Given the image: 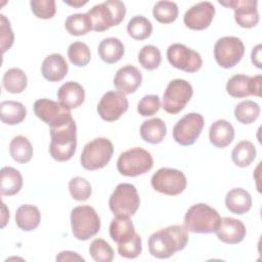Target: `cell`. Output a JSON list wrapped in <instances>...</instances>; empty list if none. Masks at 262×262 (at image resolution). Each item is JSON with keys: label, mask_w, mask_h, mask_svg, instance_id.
I'll return each mask as SVG.
<instances>
[{"label": "cell", "mask_w": 262, "mask_h": 262, "mask_svg": "<svg viewBox=\"0 0 262 262\" xmlns=\"http://www.w3.org/2000/svg\"><path fill=\"white\" fill-rule=\"evenodd\" d=\"M225 205L230 213L243 215L250 211L252 207V198L247 190L236 187L226 193Z\"/></svg>", "instance_id": "cell-23"}, {"label": "cell", "mask_w": 262, "mask_h": 262, "mask_svg": "<svg viewBox=\"0 0 262 262\" xmlns=\"http://www.w3.org/2000/svg\"><path fill=\"white\" fill-rule=\"evenodd\" d=\"M92 31L103 32L118 26L126 15V6L119 0H107L94 5L87 11Z\"/></svg>", "instance_id": "cell-3"}, {"label": "cell", "mask_w": 262, "mask_h": 262, "mask_svg": "<svg viewBox=\"0 0 262 262\" xmlns=\"http://www.w3.org/2000/svg\"><path fill=\"white\" fill-rule=\"evenodd\" d=\"M261 82H262V76L256 75L252 77V91L253 95L260 97L261 96Z\"/></svg>", "instance_id": "cell-48"}, {"label": "cell", "mask_w": 262, "mask_h": 262, "mask_svg": "<svg viewBox=\"0 0 262 262\" xmlns=\"http://www.w3.org/2000/svg\"><path fill=\"white\" fill-rule=\"evenodd\" d=\"M125 53V47L122 41L115 37L105 38L98 45V54L106 63L118 62Z\"/></svg>", "instance_id": "cell-28"}, {"label": "cell", "mask_w": 262, "mask_h": 262, "mask_svg": "<svg viewBox=\"0 0 262 262\" xmlns=\"http://www.w3.org/2000/svg\"><path fill=\"white\" fill-rule=\"evenodd\" d=\"M152 166L154 160L150 152L141 147H132L122 152L117 161V169L120 174L128 177L145 174Z\"/></svg>", "instance_id": "cell-7"}, {"label": "cell", "mask_w": 262, "mask_h": 262, "mask_svg": "<svg viewBox=\"0 0 262 262\" xmlns=\"http://www.w3.org/2000/svg\"><path fill=\"white\" fill-rule=\"evenodd\" d=\"M204 125V117L201 114L189 113L174 125L172 131L173 138L180 145H191L201 135Z\"/></svg>", "instance_id": "cell-12"}, {"label": "cell", "mask_w": 262, "mask_h": 262, "mask_svg": "<svg viewBox=\"0 0 262 262\" xmlns=\"http://www.w3.org/2000/svg\"><path fill=\"white\" fill-rule=\"evenodd\" d=\"M227 93L235 98H244L253 95L252 77L237 74L232 76L226 83Z\"/></svg>", "instance_id": "cell-31"}, {"label": "cell", "mask_w": 262, "mask_h": 262, "mask_svg": "<svg viewBox=\"0 0 262 262\" xmlns=\"http://www.w3.org/2000/svg\"><path fill=\"white\" fill-rule=\"evenodd\" d=\"M68 57L76 67H85L91 59V53L88 45L81 41L72 43L68 48Z\"/></svg>", "instance_id": "cell-38"}, {"label": "cell", "mask_w": 262, "mask_h": 262, "mask_svg": "<svg viewBox=\"0 0 262 262\" xmlns=\"http://www.w3.org/2000/svg\"><path fill=\"white\" fill-rule=\"evenodd\" d=\"M215 15V7L214 5L209 1L199 2L194 5H192L183 16L184 25L191 29L196 31H202L207 29Z\"/></svg>", "instance_id": "cell-17"}, {"label": "cell", "mask_w": 262, "mask_h": 262, "mask_svg": "<svg viewBox=\"0 0 262 262\" xmlns=\"http://www.w3.org/2000/svg\"><path fill=\"white\" fill-rule=\"evenodd\" d=\"M56 261H85V259L76 252L62 251L56 256Z\"/></svg>", "instance_id": "cell-46"}, {"label": "cell", "mask_w": 262, "mask_h": 262, "mask_svg": "<svg viewBox=\"0 0 262 262\" xmlns=\"http://www.w3.org/2000/svg\"><path fill=\"white\" fill-rule=\"evenodd\" d=\"M215 232L221 242L229 245H235L246 237L247 230L245 224L241 220L231 217H224L221 218L219 227Z\"/></svg>", "instance_id": "cell-19"}, {"label": "cell", "mask_w": 262, "mask_h": 262, "mask_svg": "<svg viewBox=\"0 0 262 262\" xmlns=\"http://www.w3.org/2000/svg\"><path fill=\"white\" fill-rule=\"evenodd\" d=\"M160 107L161 102L159 96L155 94H148L139 100L137 104V112L142 117H150L158 113Z\"/></svg>", "instance_id": "cell-44"}, {"label": "cell", "mask_w": 262, "mask_h": 262, "mask_svg": "<svg viewBox=\"0 0 262 262\" xmlns=\"http://www.w3.org/2000/svg\"><path fill=\"white\" fill-rule=\"evenodd\" d=\"M0 192L2 195H14L23 186V176L13 167L5 166L0 171Z\"/></svg>", "instance_id": "cell-25"}, {"label": "cell", "mask_w": 262, "mask_h": 262, "mask_svg": "<svg viewBox=\"0 0 262 262\" xmlns=\"http://www.w3.org/2000/svg\"><path fill=\"white\" fill-rule=\"evenodd\" d=\"M33 107L35 115L50 127L62 126L73 120L71 110L48 98L36 100Z\"/></svg>", "instance_id": "cell-13"}, {"label": "cell", "mask_w": 262, "mask_h": 262, "mask_svg": "<svg viewBox=\"0 0 262 262\" xmlns=\"http://www.w3.org/2000/svg\"><path fill=\"white\" fill-rule=\"evenodd\" d=\"M2 85L10 93H20L28 85L27 75L18 68H11L3 75Z\"/></svg>", "instance_id": "cell-32"}, {"label": "cell", "mask_w": 262, "mask_h": 262, "mask_svg": "<svg viewBox=\"0 0 262 262\" xmlns=\"http://www.w3.org/2000/svg\"><path fill=\"white\" fill-rule=\"evenodd\" d=\"M234 138V128L226 120L215 121L209 129L210 142L218 148H224L229 145Z\"/></svg>", "instance_id": "cell-22"}, {"label": "cell", "mask_w": 262, "mask_h": 262, "mask_svg": "<svg viewBox=\"0 0 262 262\" xmlns=\"http://www.w3.org/2000/svg\"><path fill=\"white\" fill-rule=\"evenodd\" d=\"M69 190L72 198L79 202H85L92 193L90 183L83 177L77 176L70 180Z\"/></svg>", "instance_id": "cell-41"}, {"label": "cell", "mask_w": 262, "mask_h": 262, "mask_svg": "<svg viewBox=\"0 0 262 262\" xmlns=\"http://www.w3.org/2000/svg\"><path fill=\"white\" fill-rule=\"evenodd\" d=\"M260 115V106L257 102L247 99L238 104H236L234 108V117L235 119L245 125L252 124L255 122Z\"/></svg>", "instance_id": "cell-35"}, {"label": "cell", "mask_w": 262, "mask_h": 262, "mask_svg": "<svg viewBox=\"0 0 262 262\" xmlns=\"http://www.w3.org/2000/svg\"><path fill=\"white\" fill-rule=\"evenodd\" d=\"M140 205L136 187L131 183H120L110 196L108 206L115 216H133Z\"/></svg>", "instance_id": "cell-8"}, {"label": "cell", "mask_w": 262, "mask_h": 262, "mask_svg": "<svg viewBox=\"0 0 262 262\" xmlns=\"http://www.w3.org/2000/svg\"><path fill=\"white\" fill-rule=\"evenodd\" d=\"M9 152L15 162L26 164L31 161L34 151L30 140L23 135H17L9 143Z\"/></svg>", "instance_id": "cell-30"}, {"label": "cell", "mask_w": 262, "mask_h": 262, "mask_svg": "<svg viewBox=\"0 0 262 262\" xmlns=\"http://www.w3.org/2000/svg\"><path fill=\"white\" fill-rule=\"evenodd\" d=\"M71 226L77 239L87 241L99 231L100 218L94 208L77 206L71 212Z\"/></svg>", "instance_id": "cell-6"}, {"label": "cell", "mask_w": 262, "mask_h": 262, "mask_svg": "<svg viewBox=\"0 0 262 262\" xmlns=\"http://www.w3.org/2000/svg\"><path fill=\"white\" fill-rule=\"evenodd\" d=\"M193 94L192 86L183 79H174L169 82L163 94L162 107L168 114H178L181 112Z\"/></svg>", "instance_id": "cell-9"}, {"label": "cell", "mask_w": 262, "mask_h": 262, "mask_svg": "<svg viewBox=\"0 0 262 262\" xmlns=\"http://www.w3.org/2000/svg\"><path fill=\"white\" fill-rule=\"evenodd\" d=\"M58 102L72 110L80 106L85 100V90L81 84L75 81L63 83L57 90Z\"/></svg>", "instance_id": "cell-21"}, {"label": "cell", "mask_w": 262, "mask_h": 262, "mask_svg": "<svg viewBox=\"0 0 262 262\" xmlns=\"http://www.w3.org/2000/svg\"><path fill=\"white\" fill-rule=\"evenodd\" d=\"M167 58L172 67L186 73H195L203 66L200 53L180 43H174L168 47Z\"/></svg>", "instance_id": "cell-14"}, {"label": "cell", "mask_w": 262, "mask_h": 262, "mask_svg": "<svg viewBox=\"0 0 262 262\" xmlns=\"http://www.w3.org/2000/svg\"><path fill=\"white\" fill-rule=\"evenodd\" d=\"M89 254L96 262H112L114 250L107 242L102 238H95L89 247Z\"/></svg>", "instance_id": "cell-40"}, {"label": "cell", "mask_w": 262, "mask_h": 262, "mask_svg": "<svg viewBox=\"0 0 262 262\" xmlns=\"http://www.w3.org/2000/svg\"><path fill=\"white\" fill-rule=\"evenodd\" d=\"M219 3L234 10V19L242 28H254L259 23L258 1L256 0H230L227 2L219 1Z\"/></svg>", "instance_id": "cell-16"}, {"label": "cell", "mask_w": 262, "mask_h": 262, "mask_svg": "<svg viewBox=\"0 0 262 262\" xmlns=\"http://www.w3.org/2000/svg\"><path fill=\"white\" fill-rule=\"evenodd\" d=\"M41 221V213L36 206L21 205L15 213V223L24 231H31L38 227Z\"/></svg>", "instance_id": "cell-27"}, {"label": "cell", "mask_w": 262, "mask_h": 262, "mask_svg": "<svg viewBox=\"0 0 262 262\" xmlns=\"http://www.w3.org/2000/svg\"><path fill=\"white\" fill-rule=\"evenodd\" d=\"M127 32L135 40L147 39L152 32V25L148 18L142 15L133 16L127 25Z\"/></svg>", "instance_id": "cell-34"}, {"label": "cell", "mask_w": 262, "mask_h": 262, "mask_svg": "<svg viewBox=\"0 0 262 262\" xmlns=\"http://www.w3.org/2000/svg\"><path fill=\"white\" fill-rule=\"evenodd\" d=\"M150 183L154 189L161 193L177 195L185 189L187 181L185 175L180 170L161 168L152 175Z\"/></svg>", "instance_id": "cell-11"}, {"label": "cell", "mask_w": 262, "mask_h": 262, "mask_svg": "<svg viewBox=\"0 0 262 262\" xmlns=\"http://www.w3.org/2000/svg\"><path fill=\"white\" fill-rule=\"evenodd\" d=\"M2 210H3V214H2V225L1 226L4 227L9 219V212L6 211V206L4 203L2 204Z\"/></svg>", "instance_id": "cell-49"}, {"label": "cell", "mask_w": 262, "mask_h": 262, "mask_svg": "<svg viewBox=\"0 0 262 262\" xmlns=\"http://www.w3.org/2000/svg\"><path fill=\"white\" fill-rule=\"evenodd\" d=\"M135 234V228L129 217L116 216L110 224V236L118 245L130 241Z\"/></svg>", "instance_id": "cell-24"}, {"label": "cell", "mask_w": 262, "mask_h": 262, "mask_svg": "<svg viewBox=\"0 0 262 262\" xmlns=\"http://www.w3.org/2000/svg\"><path fill=\"white\" fill-rule=\"evenodd\" d=\"M256 158V147L249 140L239 141L231 151L232 162L241 168L248 167Z\"/></svg>", "instance_id": "cell-33"}, {"label": "cell", "mask_w": 262, "mask_h": 262, "mask_svg": "<svg viewBox=\"0 0 262 262\" xmlns=\"http://www.w3.org/2000/svg\"><path fill=\"white\" fill-rule=\"evenodd\" d=\"M114 154L112 141L105 137L95 138L83 147L80 161L84 169L94 171L101 169L108 164Z\"/></svg>", "instance_id": "cell-5"}, {"label": "cell", "mask_w": 262, "mask_h": 262, "mask_svg": "<svg viewBox=\"0 0 262 262\" xmlns=\"http://www.w3.org/2000/svg\"><path fill=\"white\" fill-rule=\"evenodd\" d=\"M63 2L68 5H71L73 7H76V8H79L83 5H85L87 3V1H80V0H77V1H67V0H63Z\"/></svg>", "instance_id": "cell-50"}, {"label": "cell", "mask_w": 262, "mask_h": 262, "mask_svg": "<svg viewBox=\"0 0 262 262\" xmlns=\"http://www.w3.org/2000/svg\"><path fill=\"white\" fill-rule=\"evenodd\" d=\"M261 48L262 45L258 44L256 45L251 53V58H252V62L254 63V66H256L258 69H262V62H261Z\"/></svg>", "instance_id": "cell-47"}, {"label": "cell", "mask_w": 262, "mask_h": 262, "mask_svg": "<svg viewBox=\"0 0 262 262\" xmlns=\"http://www.w3.org/2000/svg\"><path fill=\"white\" fill-rule=\"evenodd\" d=\"M141 138L151 144H158L166 136L167 127L165 122L160 118H152L144 121L140 126Z\"/></svg>", "instance_id": "cell-26"}, {"label": "cell", "mask_w": 262, "mask_h": 262, "mask_svg": "<svg viewBox=\"0 0 262 262\" xmlns=\"http://www.w3.org/2000/svg\"><path fill=\"white\" fill-rule=\"evenodd\" d=\"M27 116L25 105L15 100H5L0 103V118L6 125H17L21 123Z\"/></svg>", "instance_id": "cell-29"}, {"label": "cell", "mask_w": 262, "mask_h": 262, "mask_svg": "<svg viewBox=\"0 0 262 262\" xmlns=\"http://www.w3.org/2000/svg\"><path fill=\"white\" fill-rule=\"evenodd\" d=\"M0 30H1V48L5 53L13 44L14 34L10 27L9 20L4 14H0Z\"/></svg>", "instance_id": "cell-45"}, {"label": "cell", "mask_w": 262, "mask_h": 262, "mask_svg": "<svg viewBox=\"0 0 262 262\" xmlns=\"http://www.w3.org/2000/svg\"><path fill=\"white\" fill-rule=\"evenodd\" d=\"M188 243V233L182 225H170L162 228L148 238V251L158 259H167L182 251Z\"/></svg>", "instance_id": "cell-1"}, {"label": "cell", "mask_w": 262, "mask_h": 262, "mask_svg": "<svg viewBox=\"0 0 262 262\" xmlns=\"http://www.w3.org/2000/svg\"><path fill=\"white\" fill-rule=\"evenodd\" d=\"M141 72L131 64H126L120 68L114 77V85L117 90L123 94L134 93L141 85Z\"/></svg>", "instance_id": "cell-18"}, {"label": "cell", "mask_w": 262, "mask_h": 262, "mask_svg": "<svg viewBox=\"0 0 262 262\" xmlns=\"http://www.w3.org/2000/svg\"><path fill=\"white\" fill-rule=\"evenodd\" d=\"M68 71V62L59 53L49 54L41 66V74L49 82L61 81L67 76Z\"/></svg>", "instance_id": "cell-20"}, {"label": "cell", "mask_w": 262, "mask_h": 262, "mask_svg": "<svg viewBox=\"0 0 262 262\" xmlns=\"http://www.w3.org/2000/svg\"><path fill=\"white\" fill-rule=\"evenodd\" d=\"M30 5L32 12L38 18L48 19L53 17L56 12L54 0H31Z\"/></svg>", "instance_id": "cell-42"}, {"label": "cell", "mask_w": 262, "mask_h": 262, "mask_svg": "<svg viewBox=\"0 0 262 262\" xmlns=\"http://www.w3.org/2000/svg\"><path fill=\"white\" fill-rule=\"evenodd\" d=\"M50 156L57 162L73 158L77 147V126L74 120L58 127H50Z\"/></svg>", "instance_id": "cell-2"}, {"label": "cell", "mask_w": 262, "mask_h": 262, "mask_svg": "<svg viewBox=\"0 0 262 262\" xmlns=\"http://www.w3.org/2000/svg\"><path fill=\"white\" fill-rule=\"evenodd\" d=\"M129 102L125 94L119 91H107L97 105V113L106 122H114L128 110Z\"/></svg>", "instance_id": "cell-15"}, {"label": "cell", "mask_w": 262, "mask_h": 262, "mask_svg": "<svg viewBox=\"0 0 262 262\" xmlns=\"http://www.w3.org/2000/svg\"><path fill=\"white\" fill-rule=\"evenodd\" d=\"M138 61L141 67L147 71H152L161 64L162 55L158 47L154 45H145L138 52Z\"/></svg>", "instance_id": "cell-39"}, {"label": "cell", "mask_w": 262, "mask_h": 262, "mask_svg": "<svg viewBox=\"0 0 262 262\" xmlns=\"http://www.w3.org/2000/svg\"><path fill=\"white\" fill-rule=\"evenodd\" d=\"M141 251H142L141 237L136 232L130 241L118 245V253L120 254V256L128 259L137 258L141 254Z\"/></svg>", "instance_id": "cell-43"}, {"label": "cell", "mask_w": 262, "mask_h": 262, "mask_svg": "<svg viewBox=\"0 0 262 262\" xmlns=\"http://www.w3.org/2000/svg\"><path fill=\"white\" fill-rule=\"evenodd\" d=\"M64 28L69 34L73 36L86 35L91 31L90 23L86 13H74L67 17Z\"/></svg>", "instance_id": "cell-37"}, {"label": "cell", "mask_w": 262, "mask_h": 262, "mask_svg": "<svg viewBox=\"0 0 262 262\" xmlns=\"http://www.w3.org/2000/svg\"><path fill=\"white\" fill-rule=\"evenodd\" d=\"M245 53L243 41L234 36H225L218 39L214 45V57L223 69H230L237 64Z\"/></svg>", "instance_id": "cell-10"}, {"label": "cell", "mask_w": 262, "mask_h": 262, "mask_svg": "<svg viewBox=\"0 0 262 262\" xmlns=\"http://www.w3.org/2000/svg\"><path fill=\"white\" fill-rule=\"evenodd\" d=\"M152 15L159 23H173L178 16V6L172 1H158L152 8Z\"/></svg>", "instance_id": "cell-36"}, {"label": "cell", "mask_w": 262, "mask_h": 262, "mask_svg": "<svg viewBox=\"0 0 262 262\" xmlns=\"http://www.w3.org/2000/svg\"><path fill=\"white\" fill-rule=\"evenodd\" d=\"M219 213L207 204L200 203L191 206L184 216V227L193 233L215 232L220 224Z\"/></svg>", "instance_id": "cell-4"}]
</instances>
